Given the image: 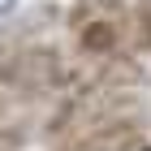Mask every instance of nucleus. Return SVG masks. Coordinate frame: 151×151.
Returning a JSON list of instances; mask_svg holds the SVG:
<instances>
[{
  "label": "nucleus",
  "mask_w": 151,
  "mask_h": 151,
  "mask_svg": "<svg viewBox=\"0 0 151 151\" xmlns=\"http://www.w3.org/2000/svg\"><path fill=\"white\" fill-rule=\"evenodd\" d=\"M69 86V69L52 43H26L0 56V108L39 104Z\"/></svg>",
  "instance_id": "obj_1"
},
{
  "label": "nucleus",
  "mask_w": 151,
  "mask_h": 151,
  "mask_svg": "<svg viewBox=\"0 0 151 151\" xmlns=\"http://www.w3.org/2000/svg\"><path fill=\"white\" fill-rule=\"evenodd\" d=\"M52 151H151L147 142V116L134 108H121L112 116H99L91 121L86 129L69 134V138H60Z\"/></svg>",
  "instance_id": "obj_2"
},
{
  "label": "nucleus",
  "mask_w": 151,
  "mask_h": 151,
  "mask_svg": "<svg viewBox=\"0 0 151 151\" xmlns=\"http://www.w3.org/2000/svg\"><path fill=\"white\" fill-rule=\"evenodd\" d=\"M121 13H129V0H73L65 9V26L78 30V26L95 22V17H121Z\"/></svg>",
  "instance_id": "obj_3"
},
{
  "label": "nucleus",
  "mask_w": 151,
  "mask_h": 151,
  "mask_svg": "<svg viewBox=\"0 0 151 151\" xmlns=\"http://www.w3.org/2000/svg\"><path fill=\"white\" fill-rule=\"evenodd\" d=\"M13 9H17V0H0V22H4V17H9Z\"/></svg>",
  "instance_id": "obj_4"
},
{
  "label": "nucleus",
  "mask_w": 151,
  "mask_h": 151,
  "mask_svg": "<svg viewBox=\"0 0 151 151\" xmlns=\"http://www.w3.org/2000/svg\"><path fill=\"white\" fill-rule=\"evenodd\" d=\"M0 112H4V108H0Z\"/></svg>",
  "instance_id": "obj_5"
}]
</instances>
